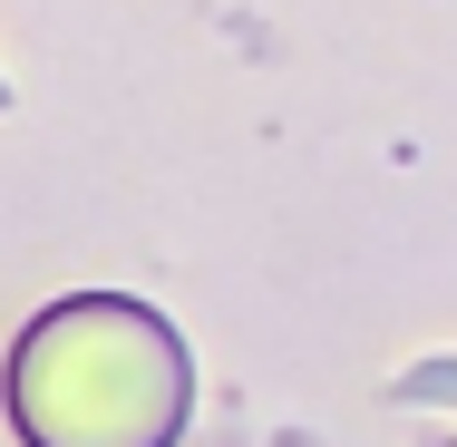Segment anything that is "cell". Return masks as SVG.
Returning <instances> with one entry per match:
<instances>
[{"label":"cell","mask_w":457,"mask_h":447,"mask_svg":"<svg viewBox=\"0 0 457 447\" xmlns=\"http://www.w3.org/2000/svg\"><path fill=\"white\" fill-rule=\"evenodd\" d=\"M185 409V341L127 292H69L10 351V428L29 447H176Z\"/></svg>","instance_id":"6da1fadb"},{"label":"cell","mask_w":457,"mask_h":447,"mask_svg":"<svg viewBox=\"0 0 457 447\" xmlns=\"http://www.w3.org/2000/svg\"><path fill=\"white\" fill-rule=\"evenodd\" d=\"M389 399H399V409H419V399H428V409H457V360H409V369L389 379Z\"/></svg>","instance_id":"7a4b0ae2"},{"label":"cell","mask_w":457,"mask_h":447,"mask_svg":"<svg viewBox=\"0 0 457 447\" xmlns=\"http://www.w3.org/2000/svg\"><path fill=\"white\" fill-rule=\"evenodd\" d=\"M0 107H10V79H0Z\"/></svg>","instance_id":"3957f363"}]
</instances>
